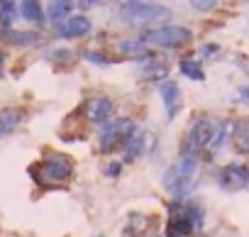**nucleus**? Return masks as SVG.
<instances>
[{
    "label": "nucleus",
    "instance_id": "1",
    "mask_svg": "<svg viewBox=\"0 0 249 237\" xmlns=\"http://www.w3.org/2000/svg\"><path fill=\"white\" fill-rule=\"evenodd\" d=\"M196 174H198V159L193 154H181L178 162L164 174V188L176 196V201H183L196 183Z\"/></svg>",
    "mask_w": 249,
    "mask_h": 237
},
{
    "label": "nucleus",
    "instance_id": "2",
    "mask_svg": "<svg viewBox=\"0 0 249 237\" xmlns=\"http://www.w3.org/2000/svg\"><path fill=\"white\" fill-rule=\"evenodd\" d=\"M137 135V125L132 117H117V120L103 123L98 130V142H100V152L110 154L117 149H124L127 142Z\"/></svg>",
    "mask_w": 249,
    "mask_h": 237
},
{
    "label": "nucleus",
    "instance_id": "3",
    "mask_svg": "<svg viewBox=\"0 0 249 237\" xmlns=\"http://www.w3.org/2000/svg\"><path fill=\"white\" fill-rule=\"evenodd\" d=\"M120 18L127 20L130 25H144V22H159V20H169L171 13L161 5H154V3H122L120 5Z\"/></svg>",
    "mask_w": 249,
    "mask_h": 237
},
{
    "label": "nucleus",
    "instance_id": "4",
    "mask_svg": "<svg viewBox=\"0 0 249 237\" xmlns=\"http://www.w3.org/2000/svg\"><path fill=\"white\" fill-rule=\"evenodd\" d=\"M203 230V210L200 205H174L171 210V235H178V237H191L193 232Z\"/></svg>",
    "mask_w": 249,
    "mask_h": 237
},
{
    "label": "nucleus",
    "instance_id": "5",
    "mask_svg": "<svg viewBox=\"0 0 249 237\" xmlns=\"http://www.w3.org/2000/svg\"><path fill=\"white\" fill-rule=\"evenodd\" d=\"M193 39V32L188 27H154V30H147L142 35V42L144 44H157V47H166V49H178L183 44H188Z\"/></svg>",
    "mask_w": 249,
    "mask_h": 237
},
{
    "label": "nucleus",
    "instance_id": "6",
    "mask_svg": "<svg viewBox=\"0 0 249 237\" xmlns=\"http://www.w3.org/2000/svg\"><path fill=\"white\" fill-rule=\"evenodd\" d=\"M215 130H217V125L210 120V117H198V120L191 125V130H188V140H186L183 154H193V157H196L198 149H203V147L210 145Z\"/></svg>",
    "mask_w": 249,
    "mask_h": 237
},
{
    "label": "nucleus",
    "instance_id": "7",
    "mask_svg": "<svg viewBox=\"0 0 249 237\" xmlns=\"http://www.w3.org/2000/svg\"><path fill=\"white\" fill-rule=\"evenodd\" d=\"M73 174V164L64 154H49L42 164V179L47 183H64Z\"/></svg>",
    "mask_w": 249,
    "mask_h": 237
},
{
    "label": "nucleus",
    "instance_id": "8",
    "mask_svg": "<svg viewBox=\"0 0 249 237\" xmlns=\"http://www.w3.org/2000/svg\"><path fill=\"white\" fill-rule=\"evenodd\" d=\"M220 186L225 191H239L244 186H249V169L239 166V164H230L220 171Z\"/></svg>",
    "mask_w": 249,
    "mask_h": 237
},
{
    "label": "nucleus",
    "instance_id": "9",
    "mask_svg": "<svg viewBox=\"0 0 249 237\" xmlns=\"http://www.w3.org/2000/svg\"><path fill=\"white\" fill-rule=\"evenodd\" d=\"M161 100H164V108H166V117L174 120V117L181 112V88L176 86V81H161L157 86Z\"/></svg>",
    "mask_w": 249,
    "mask_h": 237
},
{
    "label": "nucleus",
    "instance_id": "10",
    "mask_svg": "<svg viewBox=\"0 0 249 237\" xmlns=\"http://www.w3.org/2000/svg\"><path fill=\"white\" fill-rule=\"evenodd\" d=\"M83 110H86V117L90 123L103 125V123H107V117L112 115V100L105 98V95H98V98H90Z\"/></svg>",
    "mask_w": 249,
    "mask_h": 237
},
{
    "label": "nucleus",
    "instance_id": "11",
    "mask_svg": "<svg viewBox=\"0 0 249 237\" xmlns=\"http://www.w3.org/2000/svg\"><path fill=\"white\" fill-rule=\"evenodd\" d=\"M93 32V22L86 18V15H71L61 27H59V35L66 37V39H76V37H86Z\"/></svg>",
    "mask_w": 249,
    "mask_h": 237
},
{
    "label": "nucleus",
    "instance_id": "12",
    "mask_svg": "<svg viewBox=\"0 0 249 237\" xmlns=\"http://www.w3.org/2000/svg\"><path fill=\"white\" fill-rule=\"evenodd\" d=\"M232 145L239 154H249V117L232 125Z\"/></svg>",
    "mask_w": 249,
    "mask_h": 237
},
{
    "label": "nucleus",
    "instance_id": "13",
    "mask_svg": "<svg viewBox=\"0 0 249 237\" xmlns=\"http://www.w3.org/2000/svg\"><path fill=\"white\" fill-rule=\"evenodd\" d=\"M20 120H22V115L15 108H3L0 110V137L13 135L20 128Z\"/></svg>",
    "mask_w": 249,
    "mask_h": 237
},
{
    "label": "nucleus",
    "instance_id": "14",
    "mask_svg": "<svg viewBox=\"0 0 249 237\" xmlns=\"http://www.w3.org/2000/svg\"><path fill=\"white\" fill-rule=\"evenodd\" d=\"M71 8H73V5H71V3H66V0H59V3L54 0V3H49V5H47V18H49L54 25H59V27H61V25L71 18V15H69V13H71Z\"/></svg>",
    "mask_w": 249,
    "mask_h": 237
},
{
    "label": "nucleus",
    "instance_id": "15",
    "mask_svg": "<svg viewBox=\"0 0 249 237\" xmlns=\"http://www.w3.org/2000/svg\"><path fill=\"white\" fill-rule=\"evenodd\" d=\"M20 18H25L27 22H42L47 15H44V8L35 0H22L20 3Z\"/></svg>",
    "mask_w": 249,
    "mask_h": 237
},
{
    "label": "nucleus",
    "instance_id": "16",
    "mask_svg": "<svg viewBox=\"0 0 249 237\" xmlns=\"http://www.w3.org/2000/svg\"><path fill=\"white\" fill-rule=\"evenodd\" d=\"M178 69H181V73H183L186 78H191V81H203V78H205V73H203L200 64H198V61H193V59H181Z\"/></svg>",
    "mask_w": 249,
    "mask_h": 237
},
{
    "label": "nucleus",
    "instance_id": "17",
    "mask_svg": "<svg viewBox=\"0 0 249 237\" xmlns=\"http://www.w3.org/2000/svg\"><path fill=\"white\" fill-rule=\"evenodd\" d=\"M230 135H232V123H222V125H217V130H215V135H213L208 149H210V152H217V149L227 142Z\"/></svg>",
    "mask_w": 249,
    "mask_h": 237
},
{
    "label": "nucleus",
    "instance_id": "18",
    "mask_svg": "<svg viewBox=\"0 0 249 237\" xmlns=\"http://www.w3.org/2000/svg\"><path fill=\"white\" fill-rule=\"evenodd\" d=\"M18 15H20V5H15V3H0V25L3 27H10L15 20H18Z\"/></svg>",
    "mask_w": 249,
    "mask_h": 237
},
{
    "label": "nucleus",
    "instance_id": "19",
    "mask_svg": "<svg viewBox=\"0 0 249 237\" xmlns=\"http://www.w3.org/2000/svg\"><path fill=\"white\" fill-rule=\"evenodd\" d=\"M10 42L13 44H39L42 37H39V32H13Z\"/></svg>",
    "mask_w": 249,
    "mask_h": 237
},
{
    "label": "nucleus",
    "instance_id": "20",
    "mask_svg": "<svg viewBox=\"0 0 249 237\" xmlns=\"http://www.w3.org/2000/svg\"><path fill=\"white\" fill-rule=\"evenodd\" d=\"M86 59L93 61V64H100V66H107V64H110V59H105V56H100V54H95V52H86Z\"/></svg>",
    "mask_w": 249,
    "mask_h": 237
},
{
    "label": "nucleus",
    "instance_id": "21",
    "mask_svg": "<svg viewBox=\"0 0 249 237\" xmlns=\"http://www.w3.org/2000/svg\"><path fill=\"white\" fill-rule=\"evenodd\" d=\"M191 8L193 10H210V8H215V3H213V0H193Z\"/></svg>",
    "mask_w": 249,
    "mask_h": 237
},
{
    "label": "nucleus",
    "instance_id": "22",
    "mask_svg": "<svg viewBox=\"0 0 249 237\" xmlns=\"http://www.w3.org/2000/svg\"><path fill=\"white\" fill-rule=\"evenodd\" d=\"M239 100L249 105V86H244V88H239Z\"/></svg>",
    "mask_w": 249,
    "mask_h": 237
},
{
    "label": "nucleus",
    "instance_id": "23",
    "mask_svg": "<svg viewBox=\"0 0 249 237\" xmlns=\"http://www.w3.org/2000/svg\"><path fill=\"white\" fill-rule=\"evenodd\" d=\"M120 169H122V166H120L117 162H115V164H110V166H107V176H117V174H120Z\"/></svg>",
    "mask_w": 249,
    "mask_h": 237
},
{
    "label": "nucleus",
    "instance_id": "24",
    "mask_svg": "<svg viewBox=\"0 0 249 237\" xmlns=\"http://www.w3.org/2000/svg\"><path fill=\"white\" fill-rule=\"evenodd\" d=\"M217 52V47L215 44H208V47H203V56H213Z\"/></svg>",
    "mask_w": 249,
    "mask_h": 237
},
{
    "label": "nucleus",
    "instance_id": "25",
    "mask_svg": "<svg viewBox=\"0 0 249 237\" xmlns=\"http://www.w3.org/2000/svg\"><path fill=\"white\" fill-rule=\"evenodd\" d=\"M0 66H3V54H0Z\"/></svg>",
    "mask_w": 249,
    "mask_h": 237
}]
</instances>
